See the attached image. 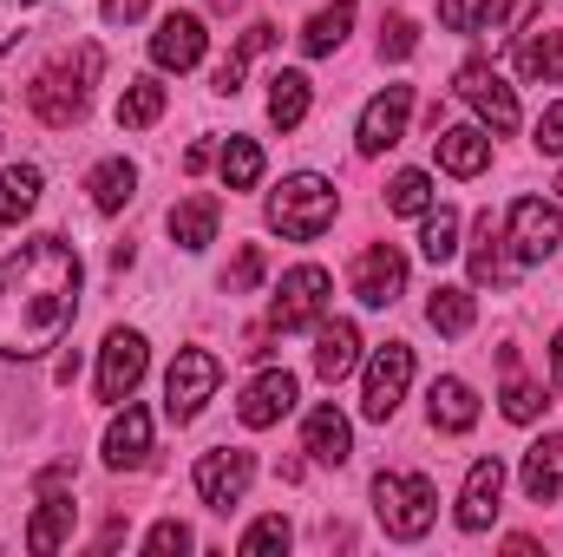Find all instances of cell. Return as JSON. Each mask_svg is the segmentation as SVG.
<instances>
[{"instance_id": "cell-34", "label": "cell", "mask_w": 563, "mask_h": 557, "mask_svg": "<svg viewBox=\"0 0 563 557\" xmlns=\"http://www.w3.org/2000/svg\"><path fill=\"white\" fill-rule=\"evenodd\" d=\"M157 119H164V86H157V79H132L125 99H119V125H125V132H144V125H157Z\"/></svg>"}, {"instance_id": "cell-13", "label": "cell", "mask_w": 563, "mask_h": 557, "mask_svg": "<svg viewBox=\"0 0 563 557\" xmlns=\"http://www.w3.org/2000/svg\"><path fill=\"white\" fill-rule=\"evenodd\" d=\"M354 295H361L367 308H394V302L407 295V256H400L394 243H367L361 263H354Z\"/></svg>"}, {"instance_id": "cell-43", "label": "cell", "mask_w": 563, "mask_h": 557, "mask_svg": "<svg viewBox=\"0 0 563 557\" xmlns=\"http://www.w3.org/2000/svg\"><path fill=\"white\" fill-rule=\"evenodd\" d=\"M538 151L544 157H563V99L544 106V119H538Z\"/></svg>"}, {"instance_id": "cell-20", "label": "cell", "mask_w": 563, "mask_h": 557, "mask_svg": "<svg viewBox=\"0 0 563 557\" xmlns=\"http://www.w3.org/2000/svg\"><path fill=\"white\" fill-rule=\"evenodd\" d=\"M426 419H432L439 433H472V426H478V394H472L459 374H445V381H432V394H426Z\"/></svg>"}, {"instance_id": "cell-2", "label": "cell", "mask_w": 563, "mask_h": 557, "mask_svg": "<svg viewBox=\"0 0 563 557\" xmlns=\"http://www.w3.org/2000/svg\"><path fill=\"white\" fill-rule=\"evenodd\" d=\"M99 46H79V53H66V59H53V66H40L33 73V86H26V106H33V119L40 125H53V132H66V125H79L86 119V106H92V79H99Z\"/></svg>"}, {"instance_id": "cell-46", "label": "cell", "mask_w": 563, "mask_h": 557, "mask_svg": "<svg viewBox=\"0 0 563 557\" xmlns=\"http://www.w3.org/2000/svg\"><path fill=\"white\" fill-rule=\"evenodd\" d=\"M243 66H250L243 53H230V59L217 66V92H223V99H236V92H243Z\"/></svg>"}, {"instance_id": "cell-11", "label": "cell", "mask_w": 563, "mask_h": 557, "mask_svg": "<svg viewBox=\"0 0 563 557\" xmlns=\"http://www.w3.org/2000/svg\"><path fill=\"white\" fill-rule=\"evenodd\" d=\"M459 99H465V106H472L498 139H505V132H518V99H511V86H505L485 59H465V66H459Z\"/></svg>"}, {"instance_id": "cell-16", "label": "cell", "mask_w": 563, "mask_h": 557, "mask_svg": "<svg viewBox=\"0 0 563 557\" xmlns=\"http://www.w3.org/2000/svg\"><path fill=\"white\" fill-rule=\"evenodd\" d=\"M295 407V374L288 368H269V374H256L250 387H243V401H236V414H243V426H276L282 414Z\"/></svg>"}, {"instance_id": "cell-15", "label": "cell", "mask_w": 563, "mask_h": 557, "mask_svg": "<svg viewBox=\"0 0 563 557\" xmlns=\"http://www.w3.org/2000/svg\"><path fill=\"white\" fill-rule=\"evenodd\" d=\"M361 368V328L354 321H314V374L334 387Z\"/></svg>"}, {"instance_id": "cell-21", "label": "cell", "mask_w": 563, "mask_h": 557, "mask_svg": "<svg viewBox=\"0 0 563 557\" xmlns=\"http://www.w3.org/2000/svg\"><path fill=\"white\" fill-rule=\"evenodd\" d=\"M518 73H525L531 86H563V33L525 26V40H518Z\"/></svg>"}, {"instance_id": "cell-17", "label": "cell", "mask_w": 563, "mask_h": 557, "mask_svg": "<svg viewBox=\"0 0 563 557\" xmlns=\"http://www.w3.org/2000/svg\"><path fill=\"white\" fill-rule=\"evenodd\" d=\"M498 492H505V466L498 459H478L465 472V492H459V525L465 532H485L498 518Z\"/></svg>"}, {"instance_id": "cell-33", "label": "cell", "mask_w": 563, "mask_h": 557, "mask_svg": "<svg viewBox=\"0 0 563 557\" xmlns=\"http://www.w3.org/2000/svg\"><path fill=\"white\" fill-rule=\"evenodd\" d=\"M420 250H426V263H452V256H459V210H452V204H432V210H426Z\"/></svg>"}, {"instance_id": "cell-30", "label": "cell", "mask_w": 563, "mask_h": 557, "mask_svg": "<svg viewBox=\"0 0 563 557\" xmlns=\"http://www.w3.org/2000/svg\"><path fill=\"white\" fill-rule=\"evenodd\" d=\"M347 26H354V0H334V7H321V13L301 26V53H308V59H328V53L347 40Z\"/></svg>"}, {"instance_id": "cell-38", "label": "cell", "mask_w": 563, "mask_h": 557, "mask_svg": "<svg viewBox=\"0 0 563 557\" xmlns=\"http://www.w3.org/2000/svg\"><path fill=\"white\" fill-rule=\"evenodd\" d=\"M492 20V0H439V26L445 33H478Z\"/></svg>"}, {"instance_id": "cell-35", "label": "cell", "mask_w": 563, "mask_h": 557, "mask_svg": "<svg viewBox=\"0 0 563 557\" xmlns=\"http://www.w3.org/2000/svg\"><path fill=\"white\" fill-rule=\"evenodd\" d=\"M387 210H400V217H426V210H432V177H426V171H400V177L387 184Z\"/></svg>"}, {"instance_id": "cell-32", "label": "cell", "mask_w": 563, "mask_h": 557, "mask_svg": "<svg viewBox=\"0 0 563 557\" xmlns=\"http://www.w3.org/2000/svg\"><path fill=\"white\" fill-rule=\"evenodd\" d=\"M217 164H223V184L230 190H256L263 184V144L256 139H230L217 151Z\"/></svg>"}, {"instance_id": "cell-9", "label": "cell", "mask_w": 563, "mask_h": 557, "mask_svg": "<svg viewBox=\"0 0 563 557\" xmlns=\"http://www.w3.org/2000/svg\"><path fill=\"white\" fill-rule=\"evenodd\" d=\"M250 479H256V452H243V446H210V452L197 459V492H203L210 512L243 505Z\"/></svg>"}, {"instance_id": "cell-47", "label": "cell", "mask_w": 563, "mask_h": 557, "mask_svg": "<svg viewBox=\"0 0 563 557\" xmlns=\"http://www.w3.org/2000/svg\"><path fill=\"white\" fill-rule=\"evenodd\" d=\"M144 7H151V0H106L99 13H106L112 26H132V20H144Z\"/></svg>"}, {"instance_id": "cell-12", "label": "cell", "mask_w": 563, "mask_h": 557, "mask_svg": "<svg viewBox=\"0 0 563 557\" xmlns=\"http://www.w3.org/2000/svg\"><path fill=\"white\" fill-rule=\"evenodd\" d=\"M407 119H413V86H387V92H374L367 99V112H361V157H380V151H394V144L407 139Z\"/></svg>"}, {"instance_id": "cell-27", "label": "cell", "mask_w": 563, "mask_h": 557, "mask_svg": "<svg viewBox=\"0 0 563 557\" xmlns=\"http://www.w3.org/2000/svg\"><path fill=\"white\" fill-rule=\"evenodd\" d=\"M66 538H73V499H66V485H53V492H40V512H33L26 545L33 551H59Z\"/></svg>"}, {"instance_id": "cell-18", "label": "cell", "mask_w": 563, "mask_h": 557, "mask_svg": "<svg viewBox=\"0 0 563 557\" xmlns=\"http://www.w3.org/2000/svg\"><path fill=\"white\" fill-rule=\"evenodd\" d=\"M301 452L314 459V466H347V452H354V426L341 407H314L308 426H301Z\"/></svg>"}, {"instance_id": "cell-44", "label": "cell", "mask_w": 563, "mask_h": 557, "mask_svg": "<svg viewBox=\"0 0 563 557\" xmlns=\"http://www.w3.org/2000/svg\"><path fill=\"white\" fill-rule=\"evenodd\" d=\"M269 46H276V26H269V20L243 26V40H236V53H243V59H256V53H269Z\"/></svg>"}, {"instance_id": "cell-7", "label": "cell", "mask_w": 563, "mask_h": 557, "mask_svg": "<svg viewBox=\"0 0 563 557\" xmlns=\"http://www.w3.org/2000/svg\"><path fill=\"white\" fill-rule=\"evenodd\" d=\"M217 381H223V361L210 348H184L170 361V381H164V414L177 419V426H190V419L203 414V401L217 394Z\"/></svg>"}, {"instance_id": "cell-6", "label": "cell", "mask_w": 563, "mask_h": 557, "mask_svg": "<svg viewBox=\"0 0 563 557\" xmlns=\"http://www.w3.org/2000/svg\"><path fill=\"white\" fill-rule=\"evenodd\" d=\"M407 387H413V348H407V341H387V348H374V361H367V381H361V414L387 426V419L400 414Z\"/></svg>"}, {"instance_id": "cell-4", "label": "cell", "mask_w": 563, "mask_h": 557, "mask_svg": "<svg viewBox=\"0 0 563 557\" xmlns=\"http://www.w3.org/2000/svg\"><path fill=\"white\" fill-rule=\"evenodd\" d=\"M374 512L387 525V538H426L439 518V492L426 472H380L374 479Z\"/></svg>"}, {"instance_id": "cell-24", "label": "cell", "mask_w": 563, "mask_h": 557, "mask_svg": "<svg viewBox=\"0 0 563 557\" xmlns=\"http://www.w3.org/2000/svg\"><path fill=\"white\" fill-rule=\"evenodd\" d=\"M439 164L452 171V177H478L485 164H492V139L478 132V125H452V132H439Z\"/></svg>"}, {"instance_id": "cell-14", "label": "cell", "mask_w": 563, "mask_h": 557, "mask_svg": "<svg viewBox=\"0 0 563 557\" xmlns=\"http://www.w3.org/2000/svg\"><path fill=\"white\" fill-rule=\"evenodd\" d=\"M203 46H210V33H203L197 13H164L157 33H151V59H157L164 73H190V66L203 59Z\"/></svg>"}, {"instance_id": "cell-25", "label": "cell", "mask_w": 563, "mask_h": 557, "mask_svg": "<svg viewBox=\"0 0 563 557\" xmlns=\"http://www.w3.org/2000/svg\"><path fill=\"white\" fill-rule=\"evenodd\" d=\"M511 276H518V256H505V230H498L492 210H485V217H478V243H472V282L505 288Z\"/></svg>"}, {"instance_id": "cell-1", "label": "cell", "mask_w": 563, "mask_h": 557, "mask_svg": "<svg viewBox=\"0 0 563 557\" xmlns=\"http://www.w3.org/2000/svg\"><path fill=\"white\" fill-rule=\"evenodd\" d=\"M79 250L66 237H26L7 263H0V354L7 361H33L46 348H59V335L79 315Z\"/></svg>"}, {"instance_id": "cell-42", "label": "cell", "mask_w": 563, "mask_h": 557, "mask_svg": "<svg viewBox=\"0 0 563 557\" xmlns=\"http://www.w3.org/2000/svg\"><path fill=\"white\" fill-rule=\"evenodd\" d=\"M26 20H33V0H0V53L26 33Z\"/></svg>"}, {"instance_id": "cell-39", "label": "cell", "mask_w": 563, "mask_h": 557, "mask_svg": "<svg viewBox=\"0 0 563 557\" xmlns=\"http://www.w3.org/2000/svg\"><path fill=\"white\" fill-rule=\"evenodd\" d=\"M256 282H263V243H243V250H236V263L223 270V288H230V295H250Z\"/></svg>"}, {"instance_id": "cell-8", "label": "cell", "mask_w": 563, "mask_h": 557, "mask_svg": "<svg viewBox=\"0 0 563 557\" xmlns=\"http://www.w3.org/2000/svg\"><path fill=\"white\" fill-rule=\"evenodd\" d=\"M328 270L321 263H295L288 276H282V288H276V302H269V328H314L321 321V308H328Z\"/></svg>"}, {"instance_id": "cell-28", "label": "cell", "mask_w": 563, "mask_h": 557, "mask_svg": "<svg viewBox=\"0 0 563 557\" xmlns=\"http://www.w3.org/2000/svg\"><path fill=\"white\" fill-rule=\"evenodd\" d=\"M308 106H314L308 73H276V79H269V125H276V132H295V125L308 119Z\"/></svg>"}, {"instance_id": "cell-3", "label": "cell", "mask_w": 563, "mask_h": 557, "mask_svg": "<svg viewBox=\"0 0 563 557\" xmlns=\"http://www.w3.org/2000/svg\"><path fill=\"white\" fill-rule=\"evenodd\" d=\"M334 210H341V197L314 171H295V177H282V190H269V230H282L288 243H314L334 223Z\"/></svg>"}, {"instance_id": "cell-5", "label": "cell", "mask_w": 563, "mask_h": 557, "mask_svg": "<svg viewBox=\"0 0 563 557\" xmlns=\"http://www.w3.org/2000/svg\"><path fill=\"white\" fill-rule=\"evenodd\" d=\"M505 243L518 263H551L563 250V210L551 197H518L511 217H505Z\"/></svg>"}, {"instance_id": "cell-36", "label": "cell", "mask_w": 563, "mask_h": 557, "mask_svg": "<svg viewBox=\"0 0 563 557\" xmlns=\"http://www.w3.org/2000/svg\"><path fill=\"white\" fill-rule=\"evenodd\" d=\"M551 401H544V387H531V381H518V368H511V381H505V419H518V426H531V419L544 414Z\"/></svg>"}, {"instance_id": "cell-29", "label": "cell", "mask_w": 563, "mask_h": 557, "mask_svg": "<svg viewBox=\"0 0 563 557\" xmlns=\"http://www.w3.org/2000/svg\"><path fill=\"white\" fill-rule=\"evenodd\" d=\"M86 190H92V204L112 217V210H125V204H132V190H139V171H132L125 157H106V164H92Z\"/></svg>"}, {"instance_id": "cell-37", "label": "cell", "mask_w": 563, "mask_h": 557, "mask_svg": "<svg viewBox=\"0 0 563 557\" xmlns=\"http://www.w3.org/2000/svg\"><path fill=\"white\" fill-rule=\"evenodd\" d=\"M413 46H420V26L407 13H387L380 20V59H413Z\"/></svg>"}, {"instance_id": "cell-41", "label": "cell", "mask_w": 563, "mask_h": 557, "mask_svg": "<svg viewBox=\"0 0 563 557\" xmlns=\"http://www.w3.org/2000/svg\"><path fill=\"white\" fill-rule=\"evenodd\" d=\"M144 551H151V557L190 551V525H177V518H164V525H151V538H144Z\"/></svg>"}, {"instance_id": "cell-31", "label": "cell", "mask_w": 563, "mask_h": 557, "mask_svg": "<svg viewBox=\"0 0 563 557\" xmlns=\"http://www.w3.org/2000/svg\"><path fill=\"white\" fill-rule=\"evenodd\" d=\"M426 321H432L439 335H465V328L478 321V302H472V288H452V282H439V288H432V302H426Z\"/></svg>"}, {"instance_id": "cell-50", "label": "cell", "mask_w": 563, "mask_h": 557, "mask_svg": "<svg viewBox=\"0 0 563 557\" xmlns=\"http://www.w3.org/2000/svg\"><path fill=\"white\" fill-rule=\"evenodd\" d=\"M558 190H563V177H558Z\"/></svg>"}, {"instance_id": "cell-40", "label": "cell", "mask_w": 563, "mask_h": 557, "mask_svg": "<svg viewBox=\"0 0 563 557\" xmlns=\"http://www.w3.org/2000/svg\"><path fill=\"white\" fill-rule=\"evenodd\" d=\"M243 557H263V551H288V518H256L250 532H243Z\"/></svg>"}, {"instance_id": "cell-10", "label": "cell", "mask_w": 563, "mask_h": 557, "mask_svg": "<svg viewBox=\"0 0 563 557\" xmlns=\"http://www.w3.org/2000/svg\"><path fill=\"white\" fill-rule=\"evenodd\" d=\"M144 361H151V348H144L139 328H112L106 348H99V401L125 407V401L139 394V381H144Z\"/></svg>"}, {"instance_id": "cell-19", "label": "cell", "mask_w": 563, "mask_h": 557, "mask_svg": "<svg viewBox=\"0 0 563 557\" xmlns=\"http://www.w3.org/2000/svg\"><path fill=\"white\" fill-rule=\"evenodd\" d=\"M144 459H151V414L125 401V414L106 426V466H112V472H132Z\"/></svg>"}, {"instance_id": "cell-48", "label": "cell", "mask_w": 563, "mask_h": 557, "mask_svg": "<svg viewBox=\"0 0 563 557\" xmlns=\"http://www.w3.org/2000/svg\"><path fill=\"white\" fill-rule=\"evenodd\" d=\"M551 387L563 394V328H558V341H551Z\"/></svg>"}, {"instance_id": "cell-23", "label": "cell", "mask_w": 563, "mask_h": 557, "mask_svg": "<svg viewBox=\"0 0 563 557\" xmlns=\"http://www.w3.org/2000/svg\"><path fill=\"white\" fill-rule=\"evenodd\" d=\"M518 479H525V492H531L538 505L558 499L563 492V433H544V439L525 452V472H518Z\"/></svg>"}, {"instance_id": "cell-22", "label": "cell", "mask_w": 563, "mask_h": 557, "mask_svg": "<svg viewBox=\"0 0 563 557\" xmlns=\"http://www.w3.org/2000/svg\"><path fill=\"white\" fill-rule=\"evenodd\" d=\"M217 217H223V210H217V197H203V190H197V197H184V204L170 210V243H177V250H190V256H197V250H210V243H217Z\"/></svg>"}, {"instance_id": "cell-45", "label": "cell", "mask_w": 563, "mask_h": 557, "mask_svg": "<svg viewBox=\"0 0 563 557\" xmlns=\"http://www.w3.org/2000/svg\"><path fill=\"white\" fill-rule=\"evenodd\" d=\"M531 13H538V0H492L498 26H531Z\"/></svg>"}, {"instance_id": "cell-26", "label": "cell", "mask_w": 563, "mask_h": 557, "mask_svg": "<svg viewBox=\"0 0 563 557\" xmlns=\"http://www.w3.org/2000/svg\"><path fill=\"white\" fill-rule=\"evenodd\" d=\"M40 164H7L0 171V223L7 230H20L26 217H33V204H40Z\"/></svg>"}, {"instance_id": "cell-49", "label": "cell", "mask_w": 563, "mask_h": 557, "mask_svg": "<svg viewBox=\"0 0 563 557\" xmlns=\"http://www.w3.org/2000/svg\"><path fill=\"white\" fill-rule=\"evenodd\" d=\"M236 7H243V0H210V13H236Z\"/></svg>"}]
</instances>
